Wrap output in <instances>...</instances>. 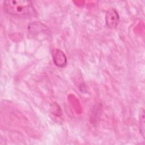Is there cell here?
<instances>
[{
	"instance_id": "obj_1",
	"label": "cell",
	"mask_w": 145,
	"mask_h": 145,
	"mask_svg": "<svg viewBox=\"0 0 145 145\" xmlns=\"http://www.w3.org/2000/svg\"><path fill=\"white\" fill-rule=\"evenodd\" d=\"M3 6L6 13L19 18H29L36 14L32 2L29 1L7 0L4 2Z\"/></svg>"
},
{
	"instance_id": "obj_2",
	"label": "cell",
	"mask_w": 145,
	"mask_h": 145,
	"mask_svg": "<svg viewBox=\"0 0 145 145\" xmlns=\"http://www.w3.org/2000/svg\"><path fill=\"white\" fill-rule=\"evenodd\" d=\"M119 21V15L114 8L109 9L106 14L105 22L109 28H114Z\"/></svg>"
},
{
	"instance_id": "obj_3",
	"label": "cell",
	"mask_w": 145,
	"mask_h": 145,
	"mask_svg": "<svg viewBox=\"0 0 145 145\" xmlns=\"http://www.w3.org/2000/svg\"><path fill=\"white\" fill-rule=\"evenodd\" d=\"M54 63L56 66L59 67H65L67 64V58L64 53L59 49L54 50L53 54Z\"/></svg>"
}]
</instances>
